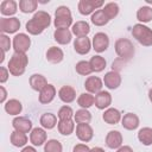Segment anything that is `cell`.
<instances>
[{
    "instance_id": "obj_1",
    "label": "cell",
    "mask_w": 152,
    "mask_h": 152,
    "mask_svg": "<svg viewBox=\"0 0 152 152\" xmlns=\"http://www.w3.org/2000/svg\"><path fill=\"white\" fill-rule=\"evenodd\" d=\"M51 24V15L45 11H37L33 17L26 23V31L32 36H38L44 32Z\"/></svg>"
},
{
    "instance_id": "obj_2",
    "label": "cell",
    "mask_w": 152,
    "mask_h": 152,
    "mask_svg": "<svg viewBox=\"0 0 152 152\" xmlns=\"http://www.w3.org/2000/svg\"><path fill=\"white\" fill-rule=\"evenodd\" d=\"M27 63H28V57L26 56V53L14 52L8 61L7 69L10 74L13 76H21L26 70Z\"/></svg>"
},
{
    "instance_id": "obj_3",
    "label": "cell",
    "mask_w": 152,
    "mask_h": 152,
    "mask_svg": "<svg viewBox=\"0 0 152 152\" xmlns=\"http://www.w3.org/2000/svg\"><path fill=\"white\" fill-rule=\"evenodd\" d=\"M53 25L57 28H69L72 24V15L71 11L68 6H58L55 11V19Z\"/></svg>"
},
{
    "instance_id": "obj_4",
    "label": "cell",
    "mask_w": 152,
    "mask_h": 152,
    "mask_svg": "<svg viewBox=\"0 0 152 152\" xmlns=\"http://www.w3.org/2000/svg\"><path fill=\"white\" fill-rule=\"evenodd\" d=\"M132 36L133 38L141 44L142 46H151L152 45V28L144 24H135L132 27Z\"/></svg>"
},
{
    "instance_id": "obj_5",
    "label": "cell",
    "mask_w": 152,
    "mask_h": 152,
    "mask_svg": "<svg viewBox=\"0 0 152 152\" xmlns=\"http://www.w3.org/2000/svg\"><path fill=\"white\" fill-rule=\"evenodd\" d=\"M114 48H115V52L119 56V58H121L125 62L129 61L135 53L134 45L128 38H119L115 42Z\"/></svg>"
},
{
    "instance_id": "obj_6",
    "label": "cell",
    "mask_w": 152,
    "mask_h": 152,
    "mask_svg": "<svg viewBox=\"0 0 152 152\" xmlns=\"http://www.w3.org/2000/svg\"><path fill=\"white\" fill-rule=\"evenodd\" d=\"M12 45L14 49V52H21L26 53L31 46V38L26 33H18L13 37Z\"/></svg>"
},
{
    "instance_id": "obj_7",
    "label": "cell",
    "mask_w": 152,
    "mask_h": 152,
    "mask_svg": "<svg viewBox=\"0 0 152 152\" xmlns=\"http://www.w3.org/2000/svg\"><path fill=\"white\" fill-rule=\"evenodd\" d=\"M103 6V1H96V0H80L77 8L78 12L82 15H89L93 14L95 11L100 10Z\"/></svg>"
},
{
    "instance_id": "obj_8",
    "label": "cell",
    "mask_w": 152,
    "mask_h": 152,
    "mask_svg": "<svg viewBox=\"0 0 152 152\" xmlns=\"http://www.w3.org/2000/svg\"><path fill=\"white\" fill-rule=\"evenodd\" d=\"M20 28V20L15 17H2L0 19V31L2 33H15Z\"/></svg>"
},
{
    "instance_id": "obj_9",
    "label": "cell",
    "mask_w": 152,
    "mask_h": 152,
    "mask_svg": "<svg viewBox=\"0 0 152 152\" xmlns=\"http://www.w3.org/2000/svg\"><path fill=\"white\" fill-rule=\"evenodd\" d=\"M91 45L96 52H99V53L104 52L109 46V38L104 32H97L93 37Z\"/></svg>"
},
{
    "instance_id": "obj_10",
    "label": "cell",
    "mask_w": 152,
    "mask_h": 152,
    "mask_svg": "<svg viewBox=\"0 0 152 152\" xmlns=\"http://www.w3.org/2000/svg\"><path fill=\"white\" fill-rule=\"evenodd\" d=\"M76 137L82 142H88L94 137L93 127L89 124H77L76 126Z\"/></svg>"
},
{
    "instance_id": "obj_11",
    "label": "cell",
    "mask_w": 152,
    "mask_h": 152,
    "mask_svg": "<svg viewBox=\"0 0 152 152\" xmlns=\"http://www.w3.org/2000/svg\"><path fill=\"white\" fill-rule=\"evenodd\" d=\"M12 126L14 131L23 132V133H30L32 128V121L26 116H15L12 120Z\"/></svg>"
},
{
    "instance_id": "obj_12",
    "label": "cell",
    "mask_w": 152,
    "mask_h": 152,
    "mask_svg": "<svg viewBox=\"0 0 152 152\" xmlns=\"http://www.w3.org/2000/svg\"><path fill=\"white\" fill-rule=\"evenodd\" d=\"M90 49H93L91 40L88 37H76L74 40V50L78 55H87L89 53Z\"/></svg>"
},
{
    "instance_id": "obj_13",
    "label": "cell",
    "mask_w": 152,
    "mask_h": 152,
    "mask_svg": "<svg viewBox=\"0 0 152 152\" xmlns=\"http://www.w3.org/2000/svg\"><path fill=\"white\" fill-rule=\"evenodd\" d=\"M122 134L119 131H109L106 135V146L112 150H118L122 146Z\"/></svg>"
},
{
    "instance_id": "obj_14",
    "label": "cell",
    "mask_w": 152,
    "mask_h": 152,
    "mask_svg": "<svg viewBox=\"0 0 152 152\" xmlns=\"http://www.w3.org/2000/svg\"><path fill=\"white\" fill-rule=\"evenodd\" d=\"M48 134L43 127H36L30 132V141L33 146H42L46 142Z\"/></svg>"
},
{
    "instance_id": "obj_15",
    "label": "cell",
    "mask_w": 152,
    "mask_h": 152,
    "mask_svg": "<svg viewBox=\"0 0 152 152\" xmlns=\"http://www.w3.org/2000/svg\"><path fill=\"white\" fill-rule=\"evenodd\" d=\"M103 83L110 90L118 89L121 84V75L118 71H108L103 77Z\"/></svg>"
},
{
    "instance_id": "obj_16",
    "label": "cell",
    "mask_w": 152,
    "mask_h": 152,
    "mask_svg": "<svg viewBox=\"0 0 152 152\" xmlns=\"http://www.w3.org/2000/svg\"><path fill=\"white\" fill-rule=\"evenodd\" d=\"M56 88H55V86L53 84H48V86H45L40 91H39V97H38V100H39V102L42 103V104H49L50 102H52L53 101V99H55V96H56Z\"/></svg>"
},
{
    "instance_id": "obj_17",
    "label": "cell",
    "mask_w": 152,
    "mask_h": 152,
    "mask_svg": "<svg viewBox=\"0 0 152 152\" xmlns=\"http://www.w3.org/2000/svg\"><path fill=\"white\" fill-rule=\"evenodd\" d=\"M103 87V81L97 76H89L84 82V88L90 94H97Z\"/></svg>"
},
{
    "instance_id": "obj_18",
    "label": "cell",
    "mask_w": 152,
    "mask_h": 152,
    "mask_svg": "<svg viewBox=\"0 0 152 152\" xmlns=\"http://www.w3.org/2000/svg\"><path fill=\"white\" fill-rule=\"evenodd\" d=\"M121 125L127 131H134L139 127L140 120L137 114L134 113H127L121 118Z\"/></svg>"
},
{
    "instance_id": "obj_19",
    "label": "cell",
    "mask_w": 152,
    "mask_h": 152,
    "mask_svg": "<svg viewBox=\"0 0 152 152\" xmlns=\"http://www.w3.org/2000/svg\"><path fill=\"white\" fill-rule=\"evenodd\" d=\"M58 97L64 103H71L76 99V90L71 86H63L58 90Z\"/></svg>"
},
{
    "instance_id": "obj_20",
    "label": "cell",
    "mask_w": 152,
    "mask_h": 152,
    "mask_svg": "<svg viewBox=\"0 0 152 152\" xmlns=\"http://www.w3.org/2000/svg\"><path fill=\"white\" fill-rule=\"evenodd\" d=\"M112 104V95L109 91L101 90L95 94V106L97 109H106Z\"/></svg>"
},
{
    "instance_id": "obj_21",
    "label": "cell",
    "mask_w": 152,
    "mask_h": 152,
    "mask_svg": "<svg viewBox=\"0 0 152 152\" xmlns=\"http://www.w3.org/2000/svg\"><path fill=\"white\" fill-rule=\"evenodd\" d=\"M53 39L61 45H66L72 39V32L69 28H57L53 32Z\"/></svg>"
},
{
    "instance_id": "obj_22",
    "label": "cell",
    "mask_w": 152,
    "mask_h": 152,
    "mask_svg": "<svg viewBox=\"0 0 152 152\" xmlns=\"http://www.w3.org/2000/svg\"><path fill=\"white\" fill-rule=\"evenodd\" d=\"M46 61L52 63V64H58L63 61L64 58V52L61 48H57V46H51L46 51Z\"/></svg>"
},
{
    "instance_id": "obj_23",
    "label": "cell",
    "mask_w": 152,
    "mask_h": 152,
    "mask_svg": "<svg viewBox=\"0 0 152 152\" xmlns=\"http://www.w3.org/2000/svg\"><path fill=\"white\" fill-rule=\"evenodd\" d=\"M121 113L116 108H107L102 114V119L108 125H116L121 121Z\"/></svg>"
},
{
    "instance_id": "obj_24",
    "label": "cell",
    "mask_w": 152,
    "mask_h": 152,
    "mask_svg": "<svg viewBox=\"0 0 152 152\" xmlns=\"http://www.w3.org/2000/svg\"><path fill=\"white\" fill-rule=\"evenodd\" d=\"M28 83H30V87L36 90V91H40L45 86H48V80L45 76H43L42 74H33L30 76L28 78Z\"/></svg>"
},
{
    "instance_id": "obj_25",
    "label": "cell",
    "mask_w": 152,
    "mask_h": 152,
    "mask_svg": "<svg viewBox=\"0 0 152 152\" xmlns=\"http://www.w3.org/2000/svg\"><path fill=\"white\" fill-rule=\"evenodd\" d=\"M18 11V4L14 0H4L0 5V13L2 15H7L8 18L14 15Z\"/></svg>"
},
{
    "instance_id": "obj_26",
    "label": "cell",
    "mask_w": 152,
    "mask_h": 152,
    "mask_svg": "<svg viewBox=\"0 0 152 152\" xmlns=\"http://www.w3.org/2000/svg\"><path fill=\"white\" fill-rule=\"evenodd\" d=\"M71 32L76 37H87L88 33L90 32V26H89V24L87 21L80 20V21H76L71 26Z\"/></svg>"
},
{
    "instance_id": "obj_27",
    "label": "cell",
    "mask_w": 152,
    "mask_h": 152,
    "mask_svg": "<svg viewBox=\"0 0 152 152\" xmlns=\"http://www.w3.org/2000/svg\"><path fill=\"white\" fill-rule=\"evenodd\" d=\"M4 108H5V112L7 114H10V115H19L21 113V110H23V104H21V102L19 100L11 99V100L6 101Z\"/></svg>"
},
{
    "instance_id": "obj_28",
    "label": "cell",
    "mask_w": 152,
    "mask_h": 152,
    "mask_svg": "<svg viewBox=\"0 0 152 152\" xmlns=\"http://www.w3.org/2000/svg\"><path fill=\"white\" fill-rule=\"evenodd\" d=\"M39 122H40V126L44 129H52L58 124L57 122V116L55 114H52V113H44L40 116Z\"/></svg>"
},
{
    "instance_id": "obj_29",
    "label": "cell",
    "mask_w": 152,
    "mask_h": 152,
    "mask_svg": "<svg viewBox=\"0 0 152 152\" xmlns=\"http://www.w3.org/2000/svg\"><path fill=\"white\" fill-rule=\"evenodd\" d=\"M58 132L62 135H70L75 131V121L72 119L69 120H59L57 124Z\"/></svg>"
},
{
    "instance_id": "obj_30",
    "label": "cell",
    "mask_w": 152,
    "mask_h": 152,
    "mask_svg": "<svg viewBox=\"0 0 152 152\" xmlns=\"http://www.w3.org/2000/svg\"><path fill=\"white\" fill-rule=\"evenodd\" d=\"M27 135L26 133H23V132H18V131H13L11 133V137H10V141L13 146L15 147H25V145L27 144Z\"/></svg>"
},
{
    "instance_id": "obj_31",
    "label": "cell",
    "mask_w": 152,
    "mask_h": 152,
    "mask_svg": "<svg viewBox=\"0 0 152 152\" xmlns=\"http://www.w3.org/2000/svg\"><path fill=\"white\" fill-rule=\"evenodd\" d=\"M89 64H90V66L93 69V72H101V71L104 70V68L107 65V62L102 56L95 55V56H93L90 58Z\"/></svg>"
},
{
    "instance_id": "obj_32",
    "label": "cell",
    "mask_w": 152,
    "mask_h": 152,
    "mask_svg": "<svg viewBox=\"0 0 152 152\" xmlns=\"http://www.w3.org/2000/svg\"><path fill=\"white\" fill-rule=\"evenodd\" d=\"M91 23L95 25V26H104L109 23V18L104 14L103 10L100 8L97 11H95L93 14H91V18H90Z\"/></svg>"
},
{
    "instance_id": "obj_33",
    "label": "cell",
    "mask_w": 152,
    "mask_h": 152,
    "mask_svg": "<svg viewBox=\"0 0 152 152\" xmlns=\"http://www.w3.org/2000/svg\"><path fill=\"white\" fill-rule=\"evenodd\" d=\"M138 140L145 146L152 145V128L151 127L140 128L138 132Z\"/></svg>"
},
{
    "instance_id": "obj_34",
    "label": "cell",
    "mask_w": 152,
    "mask_h": 152,
    "mask_svg": "<svg viewBox=\"0 0 152 152\" xmlns=\"http://www.w3.org/2000/svg\"><path fill=\"white\" fill-rule=\"evenodd\" d=\"M77 104L81 108L88 109L90 108L93 104H95V96L91 95L90 93H83L77 97Z\"/></svg>"
},
{
    "instance_id": "obj_35",
    "label": "cell",
    "mask_w": 152,
    "mask_h": 152,
    "mask_svg": "<svg viewBox=\"0 0 152 152\" xmlns=\"http://www.w3.org/2000/svg\"><path fill=\"white\" fill-rule=\"evenodd\" d=\"M137 19L140 21V24L150 23L152 20V8L150 6H141L137 11Z\"/></svg>"
},
{
    "instance_id": "obj_36",
    "label": "cell",
    "mask_w": 152,
    "mask_h": 152,
    "mask_svg": "<svg viewBox=\"0 0 152 152\" xmlns=\"http://www.w3.org/2000/svg\"><path fill=\"white\" fill-rule=\"evenodd\" d=\"M91 120V113L88 109L81 108L75 112L74 114V121L76 124H89Z\"/></svg>"
},
{
    "instance_id": "obj_37",
    "label": "cell",
    "mask_w": 152,
    "mask_h": 152,
    "mask_svg": "<svg viewBox=\"0 0 152 152\" xmlns=\"http://www.w3.org/2000/svg\"><path fill=\"white\" fill-rule=\"evenodd\" d=\"M38 7L37 0H20L19 1V10L23 13H33Z\"/></svg>"
},
{
    "instance_id": "obj_38",
    "label": "cell",
    "mask_w": 152,
    "mask_h": 152,
    "mask_svg": "<svg viewBox=\"0 0 152 152\" xmlns=\"http://www.w3.org/2000/svg\"><path fill=\"white\" fill-rule=\"evenodd\" d=\"M102 10H103L104 14L109 18V20H112L115 17H118L119 11H120V7H119V5L116 2H108V4H106L102 7Z\"/></svg>"
},
{
    "instance_id": "obj_39",
    "label": "cell",
    "mask_w": 152,
    "mask_h": 152,
    "mask_svg": "<svg viewBox=\"0 0 152 152\" xmlns=\"http://www.w3.org/2000/svg\"><path fill=\"white\" fill-rule=\"evenodd\" d=\"M75 70H76L77 74H80L82 76H88V75H90L93 72V69H91L89 62H87V61L77 62L76 65H75Z\"/></svg>"
},
{
    "instance_id": "obj_40",
    "label": "cell",
    "mask_w": 152,
    "mask_h": 152,
    "mask_svg": "<svg viewBox=\"0 0 152 152\" xmlns=\"http://www.w3.org/2000/svg\"><path fill=\"white\" fill-rule=\"evenodd\" d=\"M63 146L57 139H50L44 144V152H62Z\"/></svg>"
},
{
    "instance_id": "obj_41",
    "label": "cell",
    "mask_w": 152,
    "mask_h": 152,
    "mask_svg": "<svg viewBox=\"0 0 152 152\" xmlns=\"http://www.w3.org/2000/svg\"><path fill=\"white\" fill-rule=\"evenodd\" d=\"M74 114L75 112L72 110V108L70 106H62L59 109H58V113H57V116L59 120H69V119H72L74 118Z\"/></svg>"
},
{
    "instance_id": "obj_42",
    "label": "cell",
    "mask_w": 152,
    "mask_h": 152,
    "mask_svg": "<svg viewBox=\"0 0 152 152\" xmlns=\"http://www.w3.org/2000/svg\"><path fill=\"white\" fill-rule=\"evenodd\" d=\"M11 39L8 36H6L5 33H1L0 34V48L4 52H7L10 49H11Z\"/></svg>"
},
{
    "instance_id": "obj_43",
    "label": "cell",
    "mask_w": 152,
    "mask_h": 152,
    "mask_svg": "<svg viewBox=\"0 0 152 152\" xmlns=\"http://www.w3.org/2000/svg\"><path fill=\"white\" fill-rule=\"evenodd\" d=\"M8 76H10V71L6 66H1L0 68V83L4 84L7 80H8Z\"/></svg>"
},
{
    "instance_id": "obj_44",
    "label": "cell",
    "mask_w": 152,
    "mask_h": 152,
    "mask_svg": "<svg viewBox=\"0 0 152 152\" xmlns=\"http://www.w3.org/2000/svg\"><path fill=\"white\" fill-rule=\"evenodd\" d=\"M72 152H90V148L86 144H77L74 146Z\"/></svg>"
},
{
    "instance_id": "obj_45",
    "label": "cell",
    "mask_w": 152,
    "mask_h": 152,
    "mask_svg": "<svg viewBox=\"0 0 152 152\" xmlns=\"http://www.w3.org/2000/svg\"><path fill=\"white\" fill-rule=\"evenodd\" d=\"M0 91H1V96H0V102L1 103H6V97H7V91L5 89L4 86H0Z\"/></svg>"
},
{
    "instance_id": "obj_46",
    "label": "cell",
    "mask_w": 152,
    "mask_h": 152,
    "mask_svg": "<svg viewBox=\"0 0 152 152\" xmlns=\"http://www.w3.org/2000/svg\"><path fill=\"white\" fill-rule=\"evenodd\" d=\"M116 152H133V148L131 146H128V145H124V146L119 147L116 150Z\"/></svg>"
},
{
    "instance_id": "obj_47",
    "label": "cell",
    "mask_w": 152,
    "mask_h": 152,
    "mask_svg": "<svg viewBox=\"0 0 152 152\" xmlns=\"http://www.w3.org/2000/svg\"><path fill=\"white\" fill-rule=\"evenodd\" d=\"M21 152H37V150L34 148V146H25Z\"/></svg>"
},
{
    "instance_id": "obj_48",
    "label": "cell",
    "mask_w": 152,
    "mask_h": 152,
    "mask_svg": "<svg viewBox=\"0 0 152 152\" xmlns=\"http://www.w3.org/2000/svg\"><path fill=\"white\" fill-rule=\"evenodd\" d=\"M90 152H104V150L102 147H93L90 148Z\"/></svg>"
},
{
    "instance_id": "obj_49",
    "label": "cell",
    "mask_w": 152,
    "mask_h": 152,
    "mask_svg": "<svg viewBox=\"0 0 152 152\" xmlns=\"http://www.w3.org/2000/svg\"><path fill=\"white\" fill-rule=\"evenodd\" d=\"M4 59H5V52L1 50V58H0V63H2V62H4Z\"/></svg>"
},
{
    "instance_id": "obj_50",
    "label": "cell",
    "mask_w": 152,
    "mask_h": 152,
    "mask_svg": "<svg viewBox=\"0 0 152 152\" xmlns=\"http://www.w3.org/2000/svg\"><path fill=\"white\" fill-rule=\"evenodd\" d=\"M148 100L152 102V88L148 90Z\"/></svg>"
}]
</instances>
